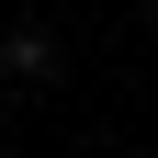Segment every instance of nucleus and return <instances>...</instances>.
<instances>
[{
    "mask_svg": "<svg viewBox=\"0 0 158 158\" xmlns=\"http://www.w3.org/2000/svg\"><path fill=\"white\" fill-rule=\"evenodd\" d=\"M0 68H11V79H45L56 68V34L45 23H11V34H0Z\"/></svg>",
    "mask_w": 158,
    "mask_h": 158,
    "instance_id": "nucleus-1",
    "label": "nucleus"
},
{
    "mask_svg": "<svg viewBox=\"0 0 158 158\" xmlns=\"http://www.w3.org/2000/svg\"><path fill=\"white\" fill-rule=\"evenodd\" d=\"M147 23H158V0H147Z\"/></svg>",
    "mask_w": 158,
    "mask_h": 158,
    "instance_id": "nucleus-2",
    "label": "nucleus"
}]
</instances>
